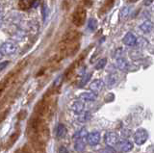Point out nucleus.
<instances>
[{
  "mask_svg": "<svg viewBox=\"0 0 154 153\" xmlns=\"http://www.w3.org/2000/svg\"><path fill=\"white\" fill-rule=\"evenodd\" d=\"M87 137H88V133H87L86 128H82L80 131L77 132L74 135V146L76 151L82 152L85 150L86 143H87Z\"/></svg>",
  "mask_w": 154,
  "mask_h": 153,
  "instance_id": "f257e3e1",
  "label": "nucleus"
},
{
  "mask_svg": "<svg viewBox=\"0 0 154 153\" xmlns=\"http://www.w3.org/2000/svg\"><path fill=\"white\" fill-rule=\"evenodd\" d=\"M86 17H87V11L83 7H77L75 11L72 14V22L76 26H82L86 21Z\"/></svg>",
  "mask_w": 154,
  "mask_h": 153,
  "instance_id": "f03ea898",
  "label": "nucleus"
},
{
  "mask_svg": "<svg viewBox=\"0 0 154 153\" xmlns=\"http://www.w3.org/2000/svg\"><path fill=\"white\" fill-rule=\"evenodd\" d=\"M80 39V33L75 30H70L66 32L65 36L63 37L62 44H77Z\"/></svg>",
  "mask_w": 154,
  "mask_h": 153,
  "instance_id": "7ed1b4c3",
  "label": "nucleus"
},
{
  "mask_svg": "<svg viewBox=\"0 0 154 153\" xmlns=\"http://www.w3.org/2000/svg\"><path fill=\"white\" fill-rule=\"evenodd\" d=\"M148 138V133L146 129L140 128L135 132L134 134V142L137 143L138 145H142L144 142L147 141Z\"/></svg>",
  "mask_w": 154,
  "mask_h": 153,
  "instance_id": "20e7f679",
  "label": "nucleus"
},
{
  "mask_svg": "<svg viewBox=\"0 0 154 153\" xmlns=\"http://www.w3.org/2000/svg\"><path fill=\"white\" fill-rule=\"evenodd\" d=\"M17 49V44L13 41H5L4 44H2L1 47H0V52L3 55H13L14 53H16V51Z\"/></svg>",
  "mask_w": 154,
  "mask_h": 153,
  "instance_id": "39448f33",
  "label": "nucleus"
},
{
  "mask_svg": "<svg viewBox=\"0 0 154 153\" xmlns=\"http://www.w3.org/2000/svg\"><path fill=\"white\" fill-rule=\"evenodd\" d=\"M105 142L107 143L108 146H116L119 142V135L115 132H107L105 134Z\"/></svg>",
  "mask_w": 154,
  "mask_h": 153,
  "instance_id": "423d86ee",
  "label": "nucleus"
},
{
  "mask_svg": "<svg viewBox=\"0 0 154 153\" xmlns=\"http://www.w3.org/2000/svg\"><path fill=\"white\" fill-rule=\"evenodd\" d=\"M87 142L90 145L94 146L97 145L99 142H100V134L98 132H91L88 134V137H87Z\"/></svg>",
  "mask_w": 154,
  "mask_h": 153,
  "instance_id": "0eeeda50",
  "label": "nucleus"
},
{
  "mask_svg": "<svg viewBox=\"0 0 154 153\" xmlns=\"http://www.w3.org/2000/svg\"><path fill=\"white\" fill-rule=\"evenodd\" d=\"M38 0H19L18 7L20 10H29L30 8L36 6Z\"/></svg>",
  "mask_w": 154,
  "mask_h": 153,
  "instance_id": "6e6552de",
  "label": "nucleus"
},
{
  "mask_svg": "<svg viewBox=\"0 0 154 153\" xmlns=\"http://www.w3.org/2000/svg\"><path fill=\"white\" fill-rule=\"evenodd\" d=\"M122 41H123L124 44H126L128 46H134V45L137 44L138 40H137V38L135 37V35L132 34V33H127V34L124 36Z\"/></svg>",
  "mask_w": 154,
  "mask_h": 153,
  "instance_id": "1a4fd4ad",
  "label": "nucleus"
},
{
  "mask_svg": "<svg viewBox=\"0 0 154 153\" xmlns=\"http://www.w3.org/2000/svg\"><path fill=\"white\" fill-rule=\"evenodd\" d=\"M118 145H119V151H122V152H123V153L131 151V150H132V148H133V143H132V142H130L127 141V140H123V141H122V142H119Z\"/></svg>",
  "mask_w": 154,
  "mask_h": 153,
  "instance_id": "9d476101",
  "label": "nucleus"
},
{
  "mask_svg": "<svg viewBox=\"0 0 154 153\" xmlns=\"http://www.w3.org/2000/svg\"><path fill=\"white\" fill-rule=\"evenodd\" d=\"M114 5V0H105L98 12L99 16H103L104 14L108 13Z\"/></svg>",
  "mask_w": 154,
  "mask_h": 153,
  "instance_id": "9b49d317",
  "label": "nucleus"
},
{
  "mask_svg": "<svg viewBox=\"0 0 154 153\" xmlns=\"http://www.w3.org/2000/svg\"><path fill=\"white\" fill-rule=\"evenodd\" d=\"M103 86H104V83L102 80H94L93 82L91 83L90 85V89L93 90V93H99L101 90L103 89Z\"/></svg>",
  "mask_w": 154,
  "mask_h": 153,
  "instance_id": "f8f14e48",
  "label": "nucleus"
},
{
  "mask_svg": "<svg viewBox=\"0 0 154 153\" xmlns=\"http://www.w3.org/2000/svg\"><path fill=\"white\" fill-rule=\"evenodd\" d=\"M96 94L94 93H81V95L79 96L80 100L83 102H91V101H94L96 99Z\"/></svg>",
  "mask_w": 154,
  "mask_h": 153,
  "instance_id": "ddd939ff",
  "label": "nucleus"
},
{
  "mask_svg": "<svg viewBox=\"0 0 154 153\" xmlns=\"http://www.w3.org/2000/svg\"><path fill=\"white\" fill-rule=\"evenodd\" d=\"M66 126L64 125L63 123H59L57 125V128H56V136L58 139H62L66 136Z\"/></svg>",
  "mask_w": 154,
  "mask_h": 153,
  "instance_id": "4468645a",
  "label": "nucleus"
},
{
  "mask_svg": "<svg viewBox=\"0 0 154 153\" xmlns=\"http://www.w3.org/2000/svg\"><path fill=\"white\" fill-rule=\"evenodd\" d=\"M83 109H84V104L82 101H75L71 105V110L76 114L82 113L83 112Z\"/></svg>",
  "mask_w": 154,
  "mask_h": 153,
  "instance_id": "2eb2a0df",
  "label": "nucleus"
},
{
  "mask_svg": "<svg viewBox=\"0 0 154 153\" xmlns=\"http://www.w3.org/2000/svg\"><path fill=\"white\" fill-rule=\"evenodd\" d=\"M117 66L120 70L125 71L128 69V63L124 58H119L117 59Z\"/></svg>",
  "mask_w": 154,
  "mask_h": 153,
  "instance_id": "dca6fc26",
  "label": "nucleus"
},
{
  "mask_svg": "<svg viewBox=\"0 0 154 153\" xmlns=\"http://www.w3.org/2000/svg\"><path fill=\"white\" fill-rule=\"evenodd\" d=\"M140 28H141V30L143 32V33H149L153 28V24L151 21L149 20H146L143 24L140 26Z\"/></svg>",
  "mask_w": 154,
  "mask_h": 153,
  "instance_id": "f3484780",
  "label": "nucleus"
},
{
  "mask_svg": "<svg viewBox=\"0 0 154 153\" xmlns=\"http://www.w3.org/2000/svg\"><path fill=\"white\" fill-rule=\"evenodd\" d=\"M88 27L91 31H94L96 29V27H97V21H96L95 18H90L88 21Z\"/></svg>",
  "mask_w": 154,
  "mask_h": 153,
  "instance_id": "a211bd4d",
  "label": "nucleus"
},
{
  "mask_svg": "<svg viewBox=\"0 0 154 153\" xmlns=\"http://www.w3.org/2000/svg\"><path fill=\"white\" fill-rule=\"evenodd\" d=\"M42 17H43V20H46V17L48 15V9L46 4H42Z\"/></svg>",
  "mask_w": 154,
  "mask_h": 153,
  "instance_id": "6ab92c4d",
  "label": "nucleus"
},
{
  "mask_svg": "<svg viewBox=\"0 0 154 153\" xmlns=\"http://www.w3.org/2000/svg\"><path fill=\"white\" fill-rule=\"evenodd\" d=\"M106 62H107V60H106L105 58L102 59V60H100L99 61V63L96 65V69H102L103 66L106 65Z\"/></svg>",
  "mask_w": 154,
  "mask_h": 153,
  "instance_id": "aec40b11",
  "label": "nucleus"
},
{
  "mask_svg": "<svg viewBox=\"0 0 154 153\" xmlns=\"http://www.w3.org/2000/svg\"><path fill=\"white\" fill-rule=\"evenodd\" d=\"M128 12H129V10H128V8L127 7H124L122 10V12H120V17H126L127 15H128Z\"/></svg>",
  "mask_w": 154,
  "mask_h": 153,
  "instance_id": "412c9836",
  "label": "nucleus"
},
{
  "mask_svg": "<svg viewBox=\"0 0 154 153\" xmlns=\"http://www.w3.org/2000/svg\"><path fill=\"white\" fill-rule=\"evenodd\" d=\"M102 153H115V150L111 146H108V147L104 148L102 150Z\"/></svg>",
  "mask_w": 154,
  "mask_h": 153,
  "instance_id": "4be33fe9",
  "label": "nucleus"
},
{
  "mask_svg": "<svg viewBox=\"0 0 154 153\" xmlns=\"http://www.w3.org/2000/svg\"><path fill=\"white\" fill-rule=\"evenodd\" d=\"M58 152H59V153H70L65 146H60V147H59V150H58Z\"/></svg>",
  "mask_w": 154,
  "mask_h": 153,
  "instance_id": "5701e85b",
  "label": "nucleus"
},
{
  "mask_svg": "<svg viewBox=\"0 0 154 153\" xmlns=\"http://www.w3.org/2000/svg\"><path fill=\"white\" fill-rule=\"evenodd\" d=\"M91 77V74H88V75H86V76H84V79L82 80V85H85L87 82H88V80H89V78Z\"/></svg>",
  "mask_w": 154,
  "mask_h": 153,
  "instance_id": "b1692460",
  "label": "nucleus"
},
{
  "mask_svg": "<svg viewBox=\"0 0 154 153\" xmlns=\"http://www.w3.org/2000/svg\"><path fill=\"white\" fill-rule=\"evenodd\" d=\"M8 64H9V62H3V63L0 64V71L3 70L5 68H6V66H7Z\"/></svg>",
  "mask_w": 154,
  "mask_h": 153,
  "instance_id": "393cba45",
  "label": "nucleus"
},
{
  "mask_svg": "<svg viewBox=\"0 0 154 153\" xmlns=\"http://www.w3.org/2000/svg\"><path fill=\"white\" fill-rule=\"evenodd\" d=\"M153 1H154V0H144V1H143V4H144L146 6H148V5H150V4H151Z\"/></svg>",
  "mask_w": 154,
  "mask_h": 153,
  "instance_id": "a878e982",
  "label": "nucleus"
},
{
  "mask_svg": "<svg viewBox=\"0 0 154 153\" xmlns=\"http://www.w3.org/2000/svg\"><path fill=\"white\" fill-rule=\"evenodd\" d=\"M130 2H136V1H138V0H129Z\"/></svg>",
  "mask_w": 154,
  "mask_h": 153,
  "instance_id": "bb28decb",
  "label": "nucleus"
},
{
  "mask_svg": "<svg viewBox=\"0 0 154 153\" xmlns=\"http://www.w3.org/2000/svg\"><path fill=\"white\" fill-rule=\"evenodd\" d=\"M2 55H3V54L1 53V52H0V60H1V58H2Z\"/></svg>",
  "mask_w": 154,
  "mask_h": 153,
  "instance_id": "cd10ccee",
  "label": "nucleus"
},
{
  "mask_svg": "<svg viewBox=\"0 0 154 153\" xmlns=\"http://www.w3.org/2000/svg\"><path fill=\"white\" fill-rule=\"evenodd\" d=\"M0 26H1V20H0Z\"/></svg>",
  "mask_w": 154,
  "mask_h": 153,
  "instance_id": "c85d7f7f",
  "label": "nucleus"
}]
</instances>
